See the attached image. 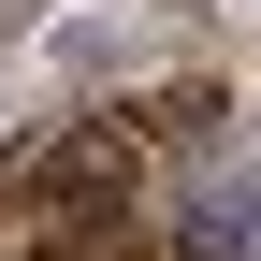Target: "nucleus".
Here are the masks:
<instances>
[{
	"mask_svg": "<svg viewBox=\"0 0 261 261\" xmlns=\"http://www.w3.org/2000/svg\"><path fill=\"white\" fill-rule=\"evenodd\" d=\"M0 203L44 218V232L116 218V203H130V130H116V116H73L58 145H15V160H0Z\"/></svg>",
	"mask_w": 261,
	"mask_h": 261,
	"instance_id": "obj_1",
	"label": "nucleus"
},
{
	"mask_svg": "<svg viewBox=\"0 0 261 261\" xmlns=\"http://www.w3.org/2000/svg\"><path fill=\"white\" fill-rule=\"evenodd\" d=\"M174 261H261V218H247V189H203V203H189V232H174Z\"/></svg>",
	"mask_w": 261,
	"mask_h": 261,
	"instance_id": "obj_2",
	"label": "nucleus"
}]
</instances>
